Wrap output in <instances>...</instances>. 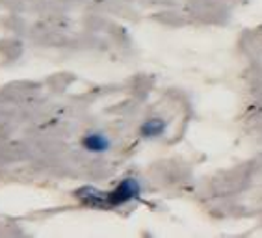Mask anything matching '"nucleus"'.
Returning a JSON list of instances; mask_svg holds the SVG:
<instances>
[{
    "label": "nucleus",
    "mask_w": 262,
    "mask_h": 238,
    "mask_svg": "<svg viewBox=\"0 0 262 238\" xmlns=\"http://www.w3.org/2000/svg\"><path fill=\"white\" fill-rule=\"evenodd\" d=\"M140 193L141 186L136 179H125L112 192H108V203H110V207H119V205H125L132 199H138Z\"/></svg>",
    "instance_id": "obj_1"
},
{
    "label": "nucleus",
    "mask_w": 262,
    "mask_h": 238,
    "mask_svg": "<svg viewBox=\"0 0 262 238\" xmlns=\"http://www.w3.org/2000/svg\"><path fill=\"white\" fill-rule=\"evenodd\" d=\"M75 196L80 199L84 205H88V207H97V208L110 207V203H108V192H101L99 188L82 186L76 190Z\"/></svg>",
    "instance_id": "obj_2"
},
{
    "label": "nucleus",
    "mask_w": 262,
    "mask_h": 238,
    "mask_svg": "<svg viewBox=\"0 0 262 238\" xmlns=\"http://www.w3.org/2000/svg\"><path fill=\"white\" fill-rule=\"evenodd\" d=\"M82 145L91 153H104L106 149H110V140H108L104 134L95 132V134H88V136H84Z\"/></svg>",
    "instance_id": "obj_3"
},
{
    "label": "nucleus",
    "mask_w": 262,
    "mask_h": 238,
    "mask_svg": "<svg viewBox=\"0 0 262 238\" xmlns=\"http://www.w3.org/2000/svg\"><path fill=\"white\" fill-rule=\"evenodd\" d=\"M166 127H167V123L164 121V119L155 117V119H149V121L143 123L140 132L143 138H157V136H162V134H164Z\"/></svg>",
    "instance_id": "obj_4"
}]
</instances>
